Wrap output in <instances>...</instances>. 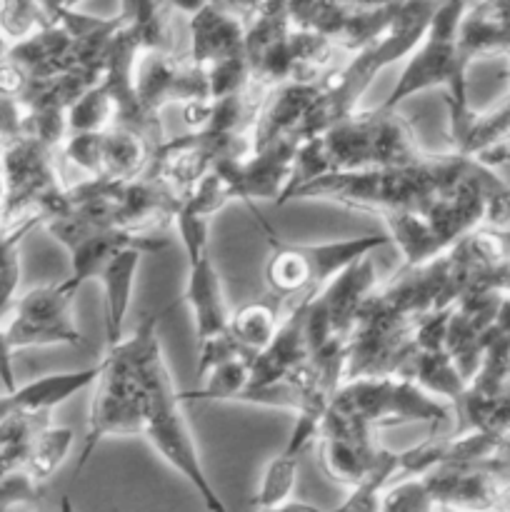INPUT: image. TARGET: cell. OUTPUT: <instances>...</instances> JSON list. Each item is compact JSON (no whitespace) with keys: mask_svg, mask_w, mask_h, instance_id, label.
<instances>
[{"mask_svg":"<svg viewBox=\"0 0 510 512\" xmlns=\"http://www.w3.org/2000/svg\"><path fill=\"white\" fill-rule=\"evenodd\" d=\"M163 315L165 310L150 315L135 330L140 348V370H143V435L140 438L148 440L150 448L188 480L190 488L203 500L205 510L228 512L200 463L198 445H195L183 410L185 400L175 390L163 348H160L158 323Z\"/></svg>","mask_w":510,"mask_h":512,"instance_id":"cell-1","label":"cell"},{"mask_svg":"<svg viewBox=\"0 0 510 512\" xmlns=\"http://www.w3.org/2000/svg\"><path fill=\"white\" fill-rule=\"evenodd\" d=\"M420 155L423 150L415 145L408 125L395 110H355L333 128L300 145L288 190L318 175L403 165L418 160Z\"/></svg>","mask_w":510,"mask_h":512,"instance_id":"cell-2","label":"cell"},{"mask_svg":"<svg viewBox=\"0 0 510 512\" xmlns=\"http://www.w3.org/2000/svg\"><path fill=\"white\" fill-rule=\"evenodd\" d=\"M468 0H440L430 18L423 40L405 58V68L388 98L380 103L383 110H395L403 100L425 93L430 88H448L450 140L458 143L465 125L475 110L468 105V58L460 50V20Z\"/></svg>","mask_w":510,"mask_h":512,"instance_id":"cell-3","label":"cell"},{"mask_svg":"<svg viewBox=\"0 0 510 512\" xmlns=\"http://www.w3.org/2000/svg\"><path fill=\"white\" fill-rule=\"evenodd\" d=\"M143 435V370L135 333L105 350L100 373L90 398L88 433L75 475L88 468L95 448L108 438H140Z\"/></svg>","mask_w":510,"mask_h":512,"instance_id":"cell-4","label":"cell"},{"mask_svg":"<svg viewBox=\"0 0 510 512\" xmlns=\"http://www.w3.org/2000/svg\"><path fill=\"white\" fill-rule=\"evenodd\" d=\"M388 235H358L318 245L275 243L265 263V283L278 303H293L303 295H315L358 260L388 245Z\"/></svg>","mask_w":510,"mask_h":512,"instance_id":"cell-5","label":"cell"},{"mask_svg":"<svg viewBox=\"0 0 510 512\" xmlns=\"http://www.w3.org/2000/svg\"><path fill=\"white\" fill-rule=\"evenodd\" d=\"M50 153L53 148L33 135L0 138V223L13 225L30 215L48 220L58 210L65 188Z\"/></svg>","mask_w":510,"mask_h":512,"instance_id":"cell-6","label":"cell"},{"mask_svg":"<svg viewBox=\"0 0 510 512\" xmlns=\"http://www.w3.org/2000/svg\"><path fill=\"white\" fill-rule=\"evenodd\" d=\"M75 295L60 283L38 285L13 303V318L5 325L13 350L80 345L83 333L75 325Z\"/></svg>","mask_w":510,"mask_h":512,"instance_id":"cell-7","label":"cell"},{"mask_svg":"<svg viewBox=\"0 0 510 512\" xmlns=\"http://www.w3.org/2000/svg\"><path fill=\"white\" fill-rule=\"evenodd\" d=\"M65 155L95 180H135L153 160L145 135L128 125H113L100 133H73L65 140Z\"/></svg>","mask_w":510,"mask_h":512,"instance_id":"cell-8","label":"cell"},{"mask_svg":"<svg viewBox=\"0 0 510 512\" xmlns=\"http://www.w3.org/2000/svg\"><path fill=\"white\" fill-rule=\"evenodd\" d=\"M190 60L203 73L245 58V23L218 5L190 18Z\"/></svg>","mask_w":510,"mask_h":512,"instance_id":"cell-9","label":"cell"},{"mask_svg":"<svg viewBox=\"0 0 510 512\" xmlns=\"http://www.w3.org/2000/svg\"><path fill=\"white\" fill-rule=\"evenodd\" d=\"M180 300L190 305L198 343H208V340L220 338V335H228L230 315L233 313L225 303L223 283H220L218 268L213 265L210 253L188 263V280H185V290Z\"/></svg>","mask_w":510,"mask_h":512,"instance_id":"cell-10","label":"cell"},{"mask_svg":"<svg viewBox=\"0 0 510 512\" xmlns=\"http://www.w3.org/2000/svg\"><path fill=\"white\" fill-rule=\"evenodd\" d=\"M143 250L123 248L105 263L98 280L103 285V315H105V345L113 348L123 340V325L130 313L135 275H138Z\"/></svg>","mask_w":510,"mask_h":512,"instance_id":"cell-11","label":"cell"},{"mask_svg":"<svg viewBox=\"0 0 510 512\" xmlns=\"http://www.w3.org/2000/svg\"><path fill=\"white\" fill-rule=\"evenodd\" d=\"M98 373H100V363L88 365V368H80V370L50 373V375H43V378L30 380V383L25 385H18V388L10 393V398H13L15 410H18V413L50 415L58 405H63L68 398H73L75 393H80V390L85 388H93Z\"/></svg>","mask_w":510,"mask_h":512,"instance_id":"cell-12","label":"cell"},{"mask_svg":"<svg viewBox=\"0 0 510 512\" xmlns=\"http://www.w3.org/2000/svg\"><path fill=\"white\" fill-rule=\"evenodd\" d=\"M173 5L170 0H123L120 18L123 25L138 40L140 50H158L170 53L175 50Z\"/></svg>","mask_w":510,"mask_h":512,"instance_id":"cell-13","label":"cell"},{"mask_svg":"<svg viewBox=\"0 0 510 512\" xmlns=\"http://www.w3.org/2000/svg\"><path fill=\"white\" fill-rule=\"evenodd\" d=\"M50 423V415L13 413L0 423V478L25 470L35 435Z\"/></svg>","mask_w":510,"mask_h":512,"instance_id":"cell-14","label":"cell"},{"mask_svg":"<svg viewBox=\"0 0 510 512\" xmlns=\"http://www.w3.org/2000/svg\"><path fill=\"white\" fill-rule=\"evenodd\" d=\"M280 323H283V318H280L278 308H273L270 303H253L230 315L228 333L233 335L243 353L255 358L270 348V343L278 335Z\"/></svg>","mask_w":510,"mask_h":512,"instance_id":"cell-15","label":"cell"},{"mask_svg":"<svg viewBox=\"0 0 510 512\" xmlns=\"http://www.w3.org/2000/svg\"><path fill=\"white\" fill-rule=\"evenodd\" d=\"M65 125H68L70 135L100 133V130L118 125V103H115L113 93L103 80L90 85L85 93L75 98V103L68 108V115H65Z\"/></svg>","mask_w":510,"mask_h":512,"instance_id":"cell-16","label":"cell"},{"mask_svg":"<svg viewBox=\"0 0 510 512\" xmlns=\"http://www.w3.org/2000/svg\"><path fill=\"white\" fill-rule=\"evenodd\" d=\"M40 223H45L43 215H30L13 225L0 223V318L15 303V290L20 283V243Z\"/></svg>","mask_w":510,"mask_h":512,"instance_id":"cell-17","label":"cell"},{"mask_svg":"<svg viewBox=\"0 0 510 512\" xmlns=\"http://www.w3.org/2000/svg\"><path fill=\"white\" fill-rule=\"evenodd\" d=\"M400 473V453H393V450L380 448L378 460L370 468V473L365 475L360 483H355L350 488L348 498L333 510L325 512H378L380 503H383L385 488H388L390 480Z\"/></svg>","mask_w":510,"mask_h":512,"instance_id":"cell-18","label":"cell"},{"mask_svg":"<svg viewBox=\"0 0 510 512\" xmlns=\"http://www.w3.org/2000/svg\"><path fill=\"white\" fill-rule=\"evenodd\" d=\"M298 463L300 455L288 453V450H280L275 458L268 460L263 470V478H260L258 490L253 495V505L258 510H273L280 505L290 503L293 500L295 480H298Z\"/></svg>","mask_w":510,"mask_h":512,"instance_id":"cell-19","label":"cell"},{"mask_svg":"<svg viewBox=\"0 0 510 512\" xmlns=\"http://www.w3.org/2000/svg\"><path fill=\"white\" fill-rule=\"evenodd\" d=\"M70 445H73V430L48 423L35 435L33 450H30L28 463H25V473L38 485H45L53 478L55 470L65 463Z\"/></svg>","mask_w":510,"mask_h":512,"instance_id":"cell-20","label":"cell"},{"mask_svg":"<svg viewBox=\"0 0 510 512\" xmlns=\"http://www.w3.org/2000/svg\"><path fill=\"white\" fill-rule=\"evenodd\" d=\"M53 23L40 0H0V38L8 45L28 40Z\"/></svg>","mask_w":510,"mask_h":512,"instance_id":"cell-21","label":"cell"},{"mask_svg":"<svg viewBox=\"0 0 510 512\" xmlns=\"http://www.w3.org/2000/svg\"><path fill=\"white\" fill-rule=\"evenodd\" d=\"M378 512H438V505L430 498L425 480L413 478L385 490Z\"/></svg>","mask_w":510,"mask_h":512,"instance_id":"cell-22","label":"cell"},{"mask_svg":"<svg viewBox=\"0 0 510 512\" xmlns=\"http://www.w3.org/2000/svg\"><path fill=\"white\" fill-rule=\"evenodd\" d=\"M13 345H10L8 335H5V325H0V383H3L5 393H13L18 388L15 383V368H13Z\"/></svg>","mask_w":510,"mask_h":512,"instance_id":"cell-23","label":"cell"},{"mask_svg":"<svg viewBox=\"0 0 510 512\" xmlns=\"http://www.w3.org/2000/svg\"><path fill=\"white\" fill-rule=\"evenodd\" d=\"M213 5L228 10V13H233L235 18H240L245 25H248L250 20L260 13V8L265 5V0H213Z\"/></svg>","mask_w":510,"mask_h":512,"instance_id":"cell-24","label":"cell"},{"mask_svg":"<svg viewBox=\"0 0 510 512\" xmlns=\"http://www.w3.org/2000/svg\"><path fill=\"white\" fill-rule=\"evenodd\" d=\"M170 5H173L175 13H188L190 18H193V15H198L200 10L213 5V0H170Z\"/></svg>","mask_w":510,"mask_h":512,"instance_id":"cell-25","label":"cell"},{"mask_svg":"<svg viewBox=\"0 0 510 512\" xmlns=\"http://www.w3.org/2000/svg\"><path fill=\"white\" fill-rule=\"evenodd\" d=\"M480 163L490 165V168H495V165H505L510 163V148L508 145H503V148H495V150H488V153L478 155Z\"/></svg>","mask_w":510,"mask_h":512,"instance_id":"cell-26","label":"cell"},{"mask_svg":"<svg viewBox=\"0 0 510 512\" xmlns=\"http://www.w3.org/2000/svg\"><path fill=\"white\" fill-rule=\"evenodd\" d=\"M260 512H325L323 508H315V505H308V503H295V500H290V503L280 505V508H273V510H260Z\"/></svg>","mask_w":510,"mask_h":512,"instance_id":"cell-27","label":"cell"},{"mask_svg":"<svg viewBox=\"0 0 510 512\" xmlns=\"http://www.w3.org/2000/svg\"><path fill=\"white\" fill-rule=\"evenodd\" d=\"M13 413H18V410H15V403L13 398H10V393L0 395V423H3L5 418H10Z\"/></svg>","mask_w":510,"mask_h":512,"instance_id":"cell-28","label":"cell"},{"mask_svg":"<svg viewBox=\"0 0 510 512\" xmlns=\"http://www.w3.org/2000/svg\"><path fill=\"white\" fill-rule=\"evenodd\" d=\"M58 512H75L73 500H70L68 495H63V498H60V508H58Z\"/></svg>","mask_w":510,"mask_h":512,"instance_id":"cell-29","label":"cell"}]
</instances>
